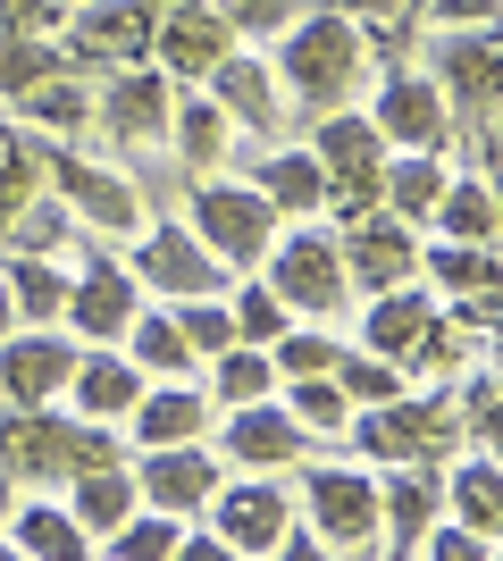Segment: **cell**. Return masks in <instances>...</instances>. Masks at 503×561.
I'll return each instance as SVG.
<instances>
[{
  "label": "cell",
  "instance_id": "cell-1",
  "mask_svg": "<svg viewBox=\"0 0 503 561\" xmlns=\"http://www.w3.org/2000/svg\"><path fill=\"white\" fill-rule=\"evenodd\" d=\"M353 76H361V34H353V18L319 9V18H294V25H286V43H277V84H286L294 101L335 110V101L353 93Z\"/></svg>",
  "mask_w": 503,
  "mask_h": 561
},
{
  "label": "cell",
  "instance_id": "cell-2",
  "mask_svg": "<svg viewBox=\"0 0 503 561\" xmlns=\"http://www.w3.org/2000/svg\"><path fill=\"white\" fill-rule=\"evenodd\" d=\"M84 461H118L93 420H50V402H18L0 420V469L18 478H76Z\"/></svg>",
  "mask_w": 503,
  "mask_h": 561
},
{
  "label": "cell",
  "instance_id": "cell-3",
  "mask_svg": "<svg viewBox=\"0 0 503 561\" xmlns=\"http://www.w3.org/2000/svg\"><path fill=\"white\" fill-rule=\"evenodd\" d=\"M268 294L294 310V319H335V310L353 302V277H344V252H335V234L319 227H294L268 243Z\"/></svg>",
  "mask_w": 503,
  "mask_h": 561
},
{
  "label": "cell",
  "instance_id": "cell-4",
  "mask_svg": "<svg viewBox=\"0 0 503 561\" xmlns=\"http://www.w3.org/2000/svg\"><path fill=\"white\" fill-rule=\"evenodd\" d=\"M361 453L378 461H454V394H395V402H369V420H353Z\"/></svg>",
  "mask_w": 503,
  "mask_h": 561
},
{
  "label": "cell",
  "instance_id": "cell-5",
  "mask_svg": "<svg viewBox=\"0 0 503 561\" xmlns=\"http://www.w3.org/2000/svg\"><path fill=\"white\" fill-rule=\"evenodd\" d=\"M193 234L210 243L218 268H252V260L277 243V210H268L261 185H193Z\"/></svg>",
  "mask_w": 503,
  "mask_h": 561
},
{
  "label": "cell",
  "instance_id": "cell-6",
  "mask_svg": "<svg viewBox=\"0 0 503 561\" xmlns=\"http://www.w3.org/2000/svg\"><path fill=\"white\" fill-rule=\"evenodd\" d=\"M428 84L445 93V110H461L470 126H495V34L487 25H436L428 43Z\"/></svg>",
  "mask_w": 503,
  "mask_h": 561
},
{
  "label": "cell",
  "instance_id": "cell-7",
  "mask_svg": "<svg viewBox=\"0 0 503 561\" xmlns=\"http://www.w3.org/2000/svg\"><path fill=\"white\" fill-rule=\"evenodd\" d=\"M311 160L319 176H328V202H344V210H369L378 202V168H386V142L369 117H319L311 126Z\"/></svg>",
  "mask_w": 503,
  "mask_h": 561
},
{
  "label": "cell",
  "instance_id": "cell-8",
  "mask_svg": "<svg viewBox=\"0 0 503 561\" xmlns=\"http://www.w3.org/2000/svg\"><path fill=\"white\" fill-rule=\"evenodd\" d=\"M168 0H93L68 34V68H144Z\"/></svg>",
  "mask_w": 503,
  "mask_h": 561
},
{
  "label": "cell",
  "instance_id": "cell-9",
  "mask_svg": "<svg viewBox=\"0 0 503 561\" xmlns=\"http://www.w3.org/2000/svg\"><path fill=\"white\" fill-rule=\"evenodd\" d=\"M202 512H210V528H218L227 553H277V537L294 528V503H286V486H277V469L243 478V486L218 478V494L202 503Z\"/></svg>",
  "mask_w": 503,
  "mask_h": 561
},
{
  "label": "cell",
  "instance_id": "cell-10",
  "mask_svg": "<svg viewBox=\"0 0 503 561\" xmlns=\"http://www.w3.org/2000/svg\"><path fill=\"white\" fill-rule=\"evenodd\" d=\"M369 126H378V142H395V151H445V142H454V110H445V93H436L428 76H411V68H395L378 84Z\"/></svg>",
  "mask_w": 503,
  "mask_h": 561
},
{
  "label": "cell",
  "instance_id": "cell-11",
  "mask_svg": "<svg viewBox=\"0 0 503 561\" xmlns=\"http://www.w3.org/2000/svg\"><path fill=\"white\" fill-rule=\"evenodd\" d=\"M311 519L319 553H369L378 545V486L361 469H311Z\"/></svg>",
  "mask_w": 503,
  "mask_h": 561
},
{
  "label": "cell",
  "instance_id": "cell-12",
  "mask_svg": "<svg viewBox=\"0 0 503 561\" xmlns=\"http://www.w3.org/2000/svg\"><path fill=\"white\" fill-rule=\"evenodd\" d=\"M227 50H236V34L218 25L210 0H168L160 25H151V59H160L168 76H185V84H202V76H210Z\"/></svg>",
  "mask_w": 503,
  "mask_h": 561
},
{
  "label": "cell",
  "instance_id": "cell-13",
  "mask_svg": "<svg viewBox=\"0 0 503 561\" xmlns=\"http://www.w3.org/2000/svg\"><path fill=\"white\" fill-rule=\"evenodd\" d=\"M135 285H151V294H176V302H193V294H218V268L210 260V243L202 234H185V227H151L144 243H135V268H126Z\"/></svg>",
  "mask_w": 503,
  "mask_h": 561
},
{
  "label": "cell",
  "instance_id": "cell-14",
  "mask_svg": "<svg viewBox=\"0 0 503 561\" xmlns=\"http://www.w3.org/2000/svg\"><path fill=\"white\" fill-rule=\"evenodd\" d=\"M335 252H344V277H353L361 294H386V285H411V277H420V243H411V227L395 210H386V218H361L353 234H335Z\"/></svg>",
  "mask_w": 503,
  "mask_h": 561
},
{
  "label": "cell",
  "instance_id": "cell-15",
  "mask_svg": "<svg viewBox=\"0 0 503 561\" xmlns=\"http://www.w3.org/2000/svg\"><path fill=\"white\" fill-rule=\"evenodd\" d=\"M43 176L68 193V210L84 218V227H101V234H135V218H144L135 185H126V176H110V168H93V160H68V151H50Z\"/></svg>",
  "mask_w": 503,
  "mask_h": 561
},
{
  "label": "cell",
  "instance_id": "cell-16",
  "mask_svg": "<svg viewBox=\"0 0 503 561\" xmlns=\"http://www.w3.org/2000/svg\"><path fill=\"white\" fill-rule=\"evenodd\" d=\"M68 369H76V344L68 335H50V328H34V335H0V394L9 402H50V394H68Z\"/></svg>",
  "mask_w": 503,
  "mask_h": 561
},
{
  "label": "cell",
  "instance_id": "cell-17",
  "mask_svg": "<svg viewBox=\"0 0 503 561\" xmlns=\"http://www.w3.org/2000/svg\"><path fill=\"white\" fill-rule=\"evenodd\" d=\"M428 519H445V461H403L378 486V537L395 545V553H411Z\"/></svg>",
  "mask_w": 503,
  "mask_h": 561
},
{
  "label": "cell",
  "instance_id": "cell-18",
  "mask_svg": "<svg viewBox=\"0 0 503 561\" xmlns=\"http://www.w3.org/2000/svg\"><path fill=\"white\" fill-rule=\"evenodd\" d=\"M135 294H144V285L126 277L118 260H93V268L68 285V310H59V319H68L76 335H93V344H118V335L135 328Z\"/></svg>",
  "mask_w": 503,
  "mask_h": 561
},
{
  "label": "cell",
  "instance_id": "cell-19",
  "mask_svg": "<svg viewBox=\"0 0 503 561\" xmlns=\"http://www.w3.org/2000/svg\"><path fill=\"white\" fill-rule=\"evenodd\" d=\"M135 494H144L151 512H202L218 494V461H202L193 445H144V469H135Z\"/></svg>",
  "mask_w": 503,
  "mask_h": 561
},
{
  "label": "cell",
  "instance_id": "cell-20",
  "mask_svg": "<svg viewBox=\"0 0 503 561\" xmlns=\"http://www.w3.org/2000/svg\"><path fill=\"white\" fill-rule=\"evenodd\" d=\"M168 101H176V93H168L151 68H118L110 84H101L93 117H101L118 142H160V135H168Z\"/></svg>",
  "mask_w": 503,
  "mask_h": 561
},
{
  "label": "cell",
  "instance_id": "cell-21",
  "mask_svg": "<svg viewBox=\"0 0 503 561\" xmlns=\"http://www.w3.org/2000/svg\"><path fill=\"white\" fill-rule=\"evenodd\" d=\"M227 461H243V469H294L302 461V427L286 420L277 394L236 402V420H227Z\"/></svg>",
  "mask_w": 503,
  "mask_h": 561
},
{
  "label": "cell",
  "instance_id": "cell-22",
  "mask_svg": "<svg viewBox=\"0 0 503 561\" xmlns=\"http://www.w3.org/2000/svg\"><path fill=\"white\" fill-rule=\"evenodd\" d=\"M135 394H144V369L135 360H118V352H76V369H68V402H76V420H126L135 411Z\"/></svg>",
  "mask_w": 503,
  "mask_h": 561
},
{
  "label": "cell",
  "instance_id": "cell-23",
  "mask_svg": "<svg viewBox=\"0 0 503 561\" xmlns=\"http://www.w3.org/2000/svg\"><path fill=\"white\" fill-rule=\"evenodd\" d=\"M126 427H135V445H202V427H210V394H193L185 377L144 386L135 411H126Z\"/></svg>",
  "mask_w": 503,
  "mask_h": 561
},
{
  "label": "cell",
  "instance_id": "cell-24",
  "mask_svg": "<svg viewBox=\"0 0 503 561\" xmlns=\"http://www.w3.org/2000/svg\"><path fill=\"white\" fill-rule=\"evenodd\" d=\"M0 545L25 553V561H76V553H93V537L76 528V512H68V503H43V494L0 519Z\"/></svg>",
  "mask_w": 503,
  "mask_h": 561
},
{
  "label": "cell",
  "instance_id": "cell-25",
  "mask_svg": "<svg viewBox=\"0 0 503 561\" xmlns=\"http://www.w3.org/2000/svg\"><path fill=\"white\" fill-rule=\"evenodd\" d=\"M361 328H369V352H378V360H411L420 335L436 328V302L411 294V285H386V294H369V319H361Z\"/></svg>",
  "mask_w": 503,
  "mask_h": 561
},
{
  "label": "cell",
  "instance_id": "cell-26",
  "mask_svg": "<svg viewBox=\"0 0 503 561\" xmlns=\"http://www.w3.org/2000/svg\"><path fill=\"white\" fill-rule=\"evenodd\" d=\"M202 84H210V101H218L227 117H243V126H277V68H268V59L227 50V59H218Z\"/></svg>",
  "mask_w": 503,
  "mask_h": 561
},
{
  "label": "cell",
  "instance_id": "cell-27",
  "mask_svg": "<svg viewBox=\"0 0 503 561\" xmlns=\"http://www.w3.org/2000/svg\"><path fill=\"white\" fill-rule=\"evenodd\" d=\"M135 503H144V494H135V469H118V461H84V469H76L68 512H76V528H84V537H110Z\"/></svg>",
  "mask_w": 503,
  "mask_h": 561
},
{
  "label": "cell",
  "instance_id": "cell-28",
  "mask_svg": "<svg viewBox=\"0 0 503 561\" xmlns=\"http://www.w3.org/2000/svg\"><path fill=\"white\" fill-rule=\"evenodd\" d=\"M227 126H236V117L218 110L210 93H193V84H185V101H168V135H176V151H185L193 176H210V168L227 160V142H236Z\"/></svg>",
  "mask_w": 503,
  "mask_h": 561
},
{
  "label": "cell",
  "instance_id": "cell-29",
  "mask_svg": "<svg viewBox=\"0 0 503 561\" xmlns=\"http://www.w3.org/2000/svg\"><path fill=\"white\" fill-rule=\"evenodd\" d=\"M378 193L403 227H420V218L436 210V193H445V160H436V151H403V160L378 168Z\"/></svg>",
  "mask_w": 503,
  "mask_h": 561
},
{
  "label": "cell",
  "instance_id": "cell-30",
  "mask_svg": "<svg viewBox=\"0 0 503 561\" xmlns=\"http://www.w3.org/2000/svg\"><path fill=\"white\" fill-rule=\"evenodd\" d=\"M252 185L268 193V210H319V202H328V176H319L311 151H261V160H252Z\"/></svg>",
  "mask_w": 503,
  "mask_h": 561
},
{
  "label": "cell",
  "instance_id": "cell-31",
  "mask_svg": "<svg viewBox=\"0 0 503 561\" xmlns=\"http://www.w3.org/2000/svg\"><path fill=\"white\" fill-rule=\"evenodd\" d=\"M0 277H9V294H18V319H25V328H50V319L68 310V277L50 268V252H9Z\"/></svg>",
  "mask_w": 503,
  "mask_h": 561
},
{
  "label": "cell",
  "instance_id": "cell-32",
  "mask_svg": "<svg viewBox=\"0 0 503 561\" xmlns=\"http://www.w3.org/2000/svg\"><path fill=\"white\" fill-rule=\"evenodd\" d=\"M428 218L454 234V243H495V185H487V176H445Z\"/></svg>",
  "mask_w": 503,
  "mask_h": 561
},
{
  "label": "cell",
  "instance_id": "cell-33",
  "mask_svg": "<svg viewBox=\"0 0 503 561\" xmlns=\"http://www.w3.org/2000/svg\"><path fill=\"white\" fill-rule=\"evenodd\" d=\"M126 360H135V369L144 377H193V344H185V328H176V310H135V328H126Z\"/></svg>",
  "mask_w": 503,
  "mask_h": 561
},
{
  "label": "cell",
  "instance_id": "cell-34",
  "mask_svg": "<svg viewBox=\"0 0 503 561\" xmlns=\"http://www.w3.org/2000/svg\"><path fill=\"white\" fill-rule=\"evenodd\" d=\"M277 394H286V420L302 427V436H344L353 427V394L335 386V377H277Z\"/></svg>",
  "mask_w": 503,
  "mask_h": 561
},
{
  "label": "cell",
  "instance_id": "cell-35",
  "mask_svg": "<svg viewBox=\"0 0 503 561\" xmlns=\"http://www.w3.org/2000/svg\"><path fill=\"white\" fill-rule=\"evenodd\" d=\"M261 394H277V360H268V344L210 352V402H261Z\"/></svg>",
  "mask_w": 503,
  "mask_h": 561
},
{
  "label": "cell",
  "instance_id": "cell-36",
  "mask_svg": "<svg viewBox=\"0 0 503 561\" xmlns=\"http://www.w3.org/2000/svg\"><path fill=\"white\" fill-rule=\"evenodd\" d=\"M176 537H185V519H176V512H144V503H135V512H126L110 537H93V545L110 561H168V553H176Z\"/></svg>",
  "mask_w": 503,
  "mask_h": 561
},
{
  "label": "cell",
  "instance_id": "cell-37",
  "mask_svg": "<svg viewBox=\"0 0 503 561\" xmlns=\"http://www.w3.org/2000/svg\"><path fill=\"white\" fill-rule=\"evenodd\" d=\"M420 277L436 285V294H470V285H495V243H436V252H420Z\"/></svg>",
  "mask_w": 503,
  "mask_h": 561
},
{
  "label": "cell",
  "instance_id": "cell-38",
  "mask_svg": "<svg viewBox=\"0 0 503 561\" xmlns=\"http://www.w3.org/2000/svg\"><path fill=\"white\" fill-rule=\"evenodd\" d=\"M445 503L461 512V528L495 537V453H479V461H461V469H445Z\"/></svg>",
  "mask_w": 503,
  "mask_h": 561
},
{
  "label": "cell",
  "instance_id": "cell-39",
  "mask_svg": "<svg viewBox=\"0 0 503 561\" xmlns=\"http://www.w3.org/2000/svg\"><path fill=\"white\" fill-rule=\"evenodd\" d=\"M68 234H76L68 227V202H50V185H43L18 218H9V227H0V252H59Z\"/></svg>",
  "mask_w": 503,
  "mask_h": 561
},
{
  "label": "cell",
  "instance_id": "cell-40",
  "mask_svg": "<svg viewBox=\"0 0 503 561\" xmlns=\"http://www.w3.org/2000/svg\"><path fill=\"white\" fill-rule=\"evenodd\" d=\"M268 360H277V377H335L344 344H335L328 328H286L277 344H268Z\"/></svg>",
  "mask_w": 503,
  "mask_h": 561
},
{
  "label": "cell",
  "instance_id": "cell-41",
  "mask_svg": "<svg viewBox=\"0 0 503 561\" xmlns=\"http://www.w3.org/2000/svg\"><path fill=\"white\" fill-rule=\"evenodd\" d=\"M403 377H411L403 360H378V352H344V360H335V386H344L353 402H395Z\"/></svg>",
  "mask_w": 503,
  "mask_h": 561
},
{
  "label": "cell",
  "instance_id": "cell-42",
  "mask_svg": "<svg viewBox=\"0 0 503 561\" xmlns=\"http://www.w3.org/2000/svg\"><path fill=\"white\" fill-rule=\"evenodd\" d=\"M18 110L34 117V126H84V117H93V101H84V93L68 84V76L50 68L43 84H25V93H18Z\"/></svg>",
  "mask_w": 503,
  "mask_h": 561
},
{
  "label": "cell",
  "instance_id": "cell-43",
  "mask_svg": "<svg viewBox=\"0 0 503 561\" xmlns=\"http://www.w3.org/2000/svg\"><path fill=\"white\" fill-rule=\"evenodd\" d=\"M50 68H68V59H50L43 34H0V93H25V84H43Z\"/></svg>",
  "mask_w": 503,
  "mask_h": 561
},
{
  "label": "cell",
  "instance_id": "cell-44",
  "mask_svg": "<svg viewBox=\"0 0 503 561\" xmlns=\"http://www.w3.org/2000/svg\"><path fill=\"white\" fill-rule=\"evenodd\" d=\"M176 328H185L193 360H210V352H227V344H236V310H218L210 294H193V302H176Z\"/></svg>",
  "mask_w": 503,
  "mask_h": 561
},
{
  "label": "cell",
  "instance_id": "cell-45",
  "mask_svg": "<svg viewBox=\"0 0 503 561\" xmlns=\"http://www.w3.org/2000/svg\"><path fill=\"white\" fill-rule=\"evenodd\" d=\"M294 328V310L268 294V285H243L236 294V344H277V335Z\"/></svg>",
  "mask_w": 503,
  "mask_h": 561
},
{
  "label": "cell",
  "instance_id": "cell-46",
  "mask_svg": "<svg viewBox=\"0 0 503 561\" xmlns=\"http://www.w3.org/2000/svg\"><path fill=\"white\" fill-rule=\"evenodd\" d=\"M43 185H50V176H43V151L9 142V151H0V227H9V218H18V210H25V202H34Z\"/></svg>",
  "mask_w": 503,
  "mask_h": 561
},
{
  "label": "cell",
  "instance_id": "cell-47",
  "mask_svg": "<svg viewBox=\"0 0 503 561\" xmlns=\"http://www.w3.org/2000/svg\"><path fill=\"white\" fill-rule=\"evenodd\" d=\"M227 34H286L302 18V0H210Z\"/></svg>",
  "mask_w": 503,
  "mask_h": 561
},
{
  "label": "cell",
  "instance_id": "cell-48",
  "mask_svg": "<svg viewBox=\"0 0 503 561\" xmlns=\"http://www.w3.org/2000/svg\"><path fill=\"white\" fill-rule=\"evenodd\" d=\"M411 553H436V561H487V553H495V537H479V528H445V519H428Z\"/></svg>",
  "mask_w": 503,
  "mask_h": 561
},
{
  "label": "cell",
  "instance_id": "cell-49",
  "mask_svg": "<svg viewBox=\"0 0 503 561\" xmlns=\"http://www.w3.org/2000/svg\"><path fill=\"white\" fill-rule=\"evenodd\" d=\"M461 420H470V445L495 453V369H470V386H461Z\"/></svg>",
  "mask_w": 503,
  "mask_h": 561
},
{
  "label": "cell",
  "instance_id": "cell-50",
  "mask_svg": "<svg viewBox=\"0 0 503 561\" xmlns=\"http://www.w3.org/2000/svg\"><path fill=\"white\" fill-rule=\"evenodd\" d=\"M495 0H428V25H487Z\"/></svg>",
  "mask_w": 503,
  "mask_h": 561
},
{
  "label": "cell",
  "instance_id": "cell-51",
  "mask_svg": "<svg viewBox=\"0 0 503 561\" xmlns=\"http://www.w3.org/2000/svg\"><path fill=\"white\" fill-rule=\"evenodd\" d=\"M176 561H227V545L218 537H176Z\"/></svg>",
  "mask_w": 503,
  "mask_h": 561
},
{
  "label": "cell",
  "instance_id": "cell-52",
  "mask_svg": "<svg viewBox=\"0 0 503 561\" xmlns=\"http://www.w3.org/2000/svg\"><path fill=\"white\" fill-rule=\"evenodd\" d=\"M403 0H335V18H395Z\"/></svg>",
  "mask_w": 503,
  "mask_h": 561
},
{
  "label": "cell",
  "instance_id": "cell-53",
  "mask_svg": "<svg viewBox=\"0 0 503 561\" xmlns=\"http://www.w3.org/2000/svg\"><path fill=\"white\" fill-rule=\"evenodd\" d=\"M18 328V294H9V277H0V335Z\"/></svg>",
  "mask_w": 503,
  "mask_h": 561
},
{
  "label": "cell",
  "instance_id": "cell-54",
  "mask_svg": "<svg viewBox=\"0 0 503 561\" xmlns=\"http://www.w3.org/2000/svg\"><path fill=\"white\" fill-rule=\"evenodd\" d=\"M0 151H9V135H0Z\"/></svg>",
  "mask_w": 503,
  "mask_h": 561
}]
</instances>
